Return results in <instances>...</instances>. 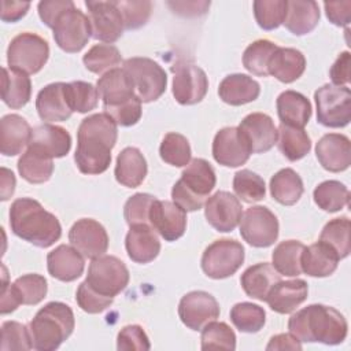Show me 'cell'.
Returning a JSON list of instances; mask_svg holds the SVG:
<instances>
[{
	"label": "cell",
	"instance_id": "cell-1",
	"mask_svg": "<svg viewBox=\"0 0 351 351\" xmlns=\"http://www.w3.org/2000/svg\"><path fill=\"white\" fill-rule=\"evenodd\" d=\"M118 125L106 112L84 118L77 130L74 160L82 174H101L111 163V151L117 144Z\"/></svg>",
	"mask_w": 351,
	"mask_h": 351
},
{
	"label": "cell",
	"instance_id": "cell-2",
	"mask_svg": "<svg viewBox=\"0 0 351 351\" xmlns=\"http://www.w3.org/2000/svg\"><path fill=\"white\" fill-rule=\"evenodd\" d=\"M288 329L299 341L336 346L346 340L348 324L336 308L317 303L292 314Z\"/></svg>",
	"mask_w": 351,
	"mask_h": 351
},
{
	"label": "cell",
	"instance_id": "cell-3",
	"mask_svg": "<svg viewBox=\"0 0 351 351\" xmlns=\"http://www.w3.org/2000/svg\"><path fill=\"white\" fill-rule=\"evenodd\" d=\"M10 226L15 236L40 248L51 247L62 236L59 219L32 197L12 202Z\"/></svg>",
	"mask_w": 351,
	"mask_h": 351
},
{
	"label": "cell",
	"instance_id": "cell-4",
	"mask_svg": "<svg viewBox=\"0 0 351 351\" xmlns=\"http://www.w3.org/2000/svg\"><path fill=\"white\" fill-rule=\"evenodd\" d=\"M103 108L118 126H133L141 118V100L137 97L132 81L123 69L104 73L96 84Z\"/></svg>",
	"mask_w": 351,
	"mask_h": 351
},
{
	"label": "cell",
	"instance_id": "cell-5",
	"mask_svg": "<svg viewBox=\"0 0 351 351\" xmlns=\"http://www.w3.org/2000/svg\"><path fill=\"white\" fill-rule=\"evenodd\" d=\"M74 313L66 303L49 302L41 307L29 324L33 348L55 351L73 333Z\"/></svg>",
	"mask_w": 351,
	"mask_h": 351
},
{
	"label": "cell",
	"instance_id": "cell-6",
	"mask_svg": "<svg viewBox=\"0 0 351 351\" xmlns=\"http://www.w3.org/2000/svg\"><path fill=\"white\" fill-rule=\"evenodd\" d=\"M217 182L213 166L202 158L192 159L173 185L171 197L185 211L200 210Z\"/></svg>",
	"mask_w": 351,
	"mask_h": 351
},
{
	"label": "cell",
	"instance_id": "cell-7",
	"mask_svg": "<svg viewBox=\"0 0 351 351\" xmlns=\"http://www.w3.org/2000/svg\"><path fill=\"white\" fill-rule=\"evenodd\" d=\"M122 69L129 75L141 103L155 101L165 93L167 75L158 62L144 56H134L126 59Z\"/></svg>",
	"mask_w": 351,
	"mask_h": 351
},
{
	"label": "cell",
	"instance_id": "cell-8",
	"mask_svg": "<svg viewBox=\"0 0 351 351\" xmlns=\"http://www.w3.org/2000/svg\"><path fill=\"white\" fill-rule=\"evenodd\" d=\"M49 58V45L38 34L25 32L15 36L7 49L8 69L25 73H38Z\"/></svg>",
	"mask_w": 351,
	"mask_h": 351
},
{
	"label": "cell",
	"instance_id": "cell-9",
	"mask_svg": "<svg viewBox=\"0 0 351 351\" xmlns=\"http://www.w3.org/2000/svg\"><path fill=\"white\" fill-rule=\"evenodd\" d=\"M317 121L326 128H344L351 121V90L346 85L325 84L314 92Z\"/></svg>",
	"mask_w": 351,
	"mask_h": 351
},
{
	"label": "cell",
	"instance_id": "cell-10",
	"mask_svg": "<svg viewBox=\"0 0 351 351\" xmlns=\"http://www.w3.org/2000/svg\"><path fill=\"white\" fill-rule=\"evenodd\" d=\"M129 270L126 265L114 255H101L89 263L86 284L101 296L114 298L129 284Z\"/></svg>",
	"mask_w": 351,
	"mask_h": 351
},
{
	"label": "cell",
	"instance_id": "cell-11",
	"mask_svg": "<svg viewBox=\"0 0 351 351\" xmlns=\"http://www.w3.org/2000/svg\"><path fill=\"white\" fill-rule=\"evenodd\" d=\"M244 247L237 240H215L202 255V269L210 278H228L240 269L244 262Z\"/></svg>",
	"mask_w": 351,
	"mask_h": 351
},
{
	"label": "cell",
	"instance_id": "cell-12",
	"mask_svg": "<svg viewBox=\"0 0 351 351\" xmlns=\"http://www.w3.org/2000/svg\"><path fill=\"white\" fill-rule=\"evenodd\" d=\"M52 32L58 47L69 53L80 52L92 37L89 18L75 5L66 8L58 15Z\"/></svg>",
	"mask_w": 351,
	"mask_h": 351
},
{
	"label": "cell",
	"instance_id": "cell-13",
	"mask_svg": "<svg viewBox=\"0 0 351 351\" xmlns=\"http://www.w3.org/2000/svg\"><path fill=\"white\" fill-rule=\"evenodd\" d=\"M240 234L252 247H270L278 237V219L267 207L252 206L240 219Z\"/></svg>",
	"mask_w": 351,
	"mask_h": 351
},
{
	"label": "cell",
	"instance_id": "cell-14",
	"mask_svg": "<svg viewBox=\"0 0 351 351\" xmlns=\"http://www.w3.org/2000/svg\"><path fill=\"white\" fill-rule=\"evenodd\" d=\"M173 96L182 106L200 103L208 90V78L203 69L193 63L178 62L171 66Z\"/></svg>",
	"mask_w": 351,
	"mask_h": 351
},
{
	"label": "cell",
	"instance_id": "cell-15",
	"mask_svg": "<svg viewBox=\"0 0 351 351\" xmlns=\"http://www.w3.org/2000/svg\"><path fill=\"white\" fill-rule=\"evenodd\" d=\"M85 5L89 12L92 37L112 44L121 38L125 30L123 18L117 1H92L86 0Z\"/></svg>",
	"mask_w": 351,
	"mask_h": 351
},
{
	"label": "cell",
	"instance_id": "cell-16",
	"mask_svg": "<svg viewBox=\"0 0 351 351\" xmlns=\"http://www.w3.org/2000/svg\"><path fill=\"white\" fill-rule=\"evenodd\" d=\"M178 317L192 330H202L208 322L219 317L217 299L206 291L185 293L178 303Z\"/></svg>",
	"mask_w": 351,
	"mask_h": 351
},
{
	"label": "cell",
	"instance_id": "cell-17",
	"mask_svg": "<svg viewBox=\"0 0 351 351\" xmlns=\"http://www.w3.org/2000/svg\"><path fill=\"white\" fill-rule=\"evenodd\" d=\"M204 217L207 222L218 232H232L243 217V207L233 193L218 191L207 197L204 203Z\"/></svg>",
	"mask_w": 351,
	"mask_h": 351
},
{
	"label": "cell",
	"instance_id": "cell-18",
	"mask_svg": "<svg viewBox=\"0 0 351 351\" xmlns=\"http://www.w3.org/2000/svg\"><path fill=\"white\" fill-rule=\"evenodd\" d=\"M69 241L84 258L89 259L104 255L108 248L107 230L92 218H82L74 222L69 230Z\"/></svg>",
	"mask_w": 351,
	"mask_h": 351
},
{
	"label": "cell",
	"instance_id": "cell-19",
	"mask_svg": "<svg viewBox=\"0 0 351 351\" xmlns=\"http://www.w3.org/2000/svg\"><path fill=\"white\" fill-rule=\"evenodd\" d=\"M251 154L248 143L239 128H223L217 132L213 140V156L222 166L239 167L250 159Z\"/></svg>",
	"mask_w": 351,
	"mask_h": 351
},
{
	"label": "cell",
	"instance_id": "cell-20",
	"mask_svg": "<svg viewBox=\"0 0 351 351\" xmlns=\"http://www.w3.org/2000/svg\"><path fill=\"white\" fill-rule=\"evenodd\" d=\"M149 225L166 241H176L186 230V211L174 202L155 199L149 210Z\"/></svg>",
	"mask_w": 351,
	"mask_h": 351
},
{
	"label": "cell",
	"instance_id": "cell-21",
	"mask_svg": "<svg viewBox=\"0 0 351 351\" xmlns=\"http://www.w3.org/2000/svg\"><path fill=\"white\" fill-rule=\"evenodd\" d=\"M252 154H263L274 147L278 138V130L273 119L263 112L248 114L239 125Z\"/></svg>",
	"mask_w": 351,
	"mask_h": 351
},
{
	"label": "cell",
	"instance_id": "cell-22",
	"mask_svg": "<svg viewBox=\"0 0 351 351\" xmlns=\"http://www.w3.org/2000/svg\"><path fill=\"white\" fill-rule=\"evenodd\" d=\"M315 155L325 170L332 173L344 171L351 163L350 138L340 133L324 134L315 145Z\"/></svg>",
	"mask_w": 351,
	"mask_h": 351
},
{
	"label": "cell",
	"instance_id": "cell-23",
	"mask_svg": "<svg viewBox=\"0 0 351 351\" xmlns=\"http://www.w3.org/2000/svg\"><path fill=\"white\" fill-rule=\"evenodd\" d=\"M27 148L44 154L51 159L63 158L71 148V136L62 126L43 123L33 128Z\"/></svg>",
	"mask_w": 351,
	"mask_h": 351
},
{
	"label": "cell",
	"instance_id": "cell-24",
	"mask_svg": "<svg viewBox=\"0 0 351 351\" xmlns=\"http://www.w3.org/2000/svg\"><path fill=\"white\" fill-rule=\"evenodd\" d=\"M38 117L45 122H63L73 114L67 96L66 82H53L44 86L36 99Z\"/></svg>",
	"mask_w": 351,
	"mask_h": 351
},
{
	"label": "cell",
	"instance_id": "cell-25",
	"mask_svg": "<svg viewBox=\"0 0 351 351\" xmlns=\"http://www.w3.org/2000/svg\"><path fill=\"white\" fill-rule=\"evenodd\" d=\"M125 247L129 258L136 263H149L160 252V241L151 225L140 223L130 226Z\"/></svg>",
	"mask_w": 351,
	"mask_h": 351
},
{
	"label": "cell",
	"instance_id": "cell-26",
	"mask_svg": "<svg viewBox=\"0 0 351 351\" xmlns=\"http://www.w3.org/2000/svg\"><path fill=\"white\" fill-rule=\"evenodd\" d=\"M48 273L63 282L77 280L85 267V259L73 245L60 244L47 255Z\"/></svg>",
	"mask_w": 351,
	"mask_h": 351
},
{
	"label": "cell",
	"instance_id": "cell-27",
	"mask_svg": "<svg viewBox=\"0 0 351 351\" xmlns=\"http://www.w3.org/2000/svg\"><path fill=\"white\" fill-rule=\"evenodd\" d=\"M307 293L308 287L304 280H280L270 289L265 302L273 311L278 314H289L307 299Z\"/></svg>",
	"mask_w": 351,
	"mask_h": 351
},
{
	"label": "cell",
	"instance_id": "cell-28",
	"mask_svg": "<svg viewBox=\"0 0 351 351\" xmlns=\"http://www.w3.org/2000/svg\"><path fill=\"white\" fill-rule=\"evenodd\" d=\"M29 122L18 114H7L0 121V152L15 156L29 144L32 137Z\"/></svg>",
	"mask_w": 351,
	"mask_h": 351
},
{
	"label": "cell",
	"instance_id": "cell-29",
	"mask_svg": "<svg viewBox=\"0 0 351 351\" xmlns=\"http://www.w3.org/2000/svg\"><path fill=\"white\" fill-rule=\"evenodd\" d=\"M306 70V58L296 48L277 47L267 66L269 75L284 84H291L302 77Z\"/></svg>",
	"mask_w": 351,
	"mask_h": 351
},
{
	"label": "cell",
	"instance_id": "cell-30",
	"mask_svg": "<svg viewBox=\"0 0 351 351\" xmlns=\"http://www.w3.org/2000/svg\"><path fill=\"white\" fill-rule=\"evenodd\" d=\"M281 280V274L271 263L261 262L250 266L240 277V284L244 292L256 300L265 302L270 289Z\"/></svg>",
	"mask_w": 351,
	"mask_h": 351
},
{
	"label": "cell",
	"instance_id": "cell-31",
	"mask_svg": "<svg viewBox=\"0 0 351 351\" xmlns=\"http://www.w3.org/2000/svg\"><path fill=\"white\" fill-rule=\"evenodd\" d=\"M261 93L259 84L247 74H229L218 88L221 100L230 106H243L258 99Z\"/></svg>",
	"mask_w": 351,
	"mask_h": 351
},
{
	"label": "cell",
	"instance_id": "cell-32",
	"mask_svg": "<svg viewBox=\"0 0 351 351\" xmlns=\"http://www.w3.org/2000/svg\"><path fill=\"white\" fill-rule=\"evenodd\" d=\"M340 258L325 243L317 241L304 247L300 256L302 271L310 277H328L337 269Z\"/></svg>",
	"mask_w": 351,
	"mask_h": 351
},
{
	"label": "cell",
	"instance_id": "cell-33",
	"mask_svg": "<svg viewBox=\"0 0 351 351\" xmlns=\"http://www.w3.org/2000/svg\"><path fill=\"white\" fill-rule=\"evenodd\" d=\"M148 167L141 151L136 147L123 148L115 163V178L126 188H137L145 180Z\"/></svg>",
	"mask_w": 351,
	"mask_h": 351
},
{
	"label": "cell",
	"instance_id": "cell-34",
	"mask_svg": "<svg viewBox=\"0 0 351 351\" xmlns=\"http://www.w3.org/2000/svg\"><path fill=\"white\" fill-rule=\"evenodd\" d=\"M319 21L318 4L313 0H287L284 26L295 36H304L315 29Z\"/></svg>",
	"mask_w": 351,
	"mask_h": 351
},
{
	"label": "cell",
	"instance_id": "cell-35",
	"mask_svg": "<svg viewBox=\"0 0 351 351\" xmlns=\"http://www.w3.org/2000/svg\"><path fill=\"white\" fill-rule=\"evenodd\" d=\"M277 114L284 125L304 128L311 117V103L308 99L296 90H285L278 95Z\"/></svg>",
	"mask_w": 351,
	"mask_h": 351
},
{
	"label": "cell",
	"instance_id": "cell-36",
	"mask_svg": "<svg viewBox=\"0 0 351 351\" xmlns=\"http://www.w3.org/2000/svg\"><path fill=\"white\" fill-rule=\"evenodd\" d=\"M32 81L27 74L3 67L1 99L10 108H22L30 100Z\"/></svg>",
	"mask_w": 351,
	"mask_h": 351
},
{
	"label": "cell",
	"instance_id": "cell-37",
	"mask_svg": "<svg viewBox=\"0 0 351 351\" xmlns=\"http://www.w3.org/2000/svg\"><path fill=\"white\" fill-rule=\"evenodd\" d=\"M270 193L282 206H293L303 195L304 186L293 169H281L270 178Z\"/></svg>",
	"mask_w": 351,
	"mask_h": 351
},
{
	"label": "cell",
	"instance_id": "cell-38",
	"mask_svg": "<svg viewBox=\"0 0 351 351\" xmlns=\"http://www.w3.org/2000/svg\"><path fill=\"white\" fill-rule=\"evenodd\" d=\"M278 130L277 144L281 154L291 162L304 158L311 149V140L302 128H295L281 123Z\"/></svg>",
	"mask_w": 351,
	"mask_h": 351
},
{
	"label": "cell",
	"instance_id": "cell-39",
	"mask_svg": "<svg viewBox=\"0 0 351 351\" xmlns=\"http://www.w3.org/2000/svg\"><path fill=\"white\" fill-rule=\"evenodd\" d=\"M18 171L27 182L43 184L51 178L53 173V162L44 154L27 148L18 160Z\"/></svg>",
	"mask_w": 351,
	"mask_h": 351
},
{
	"label": "cell",
	"instance_id": "cell-40",
	"mask_svg": "<svg viewBox=\"0 0 351 351\" xmlns=\"http://www.w3.org/2000/svg\"><path fill=\"white\" fill-rule=\"evenodd\" d=\"M304 247L306 245L298 240L281 241L271 254L273 267L281 276L298 277L302 273L300 256Z\"/></svg>",
	"mask_w": 351,
	"mask_h": 351
},
{
	"label": "cell",
	"instance_id": "cell-41",
	"mask_svg": "<svg viewBox=\"0 0 351 351\" xmlns=\"http://www.w3.org/2000/svg\"><path fill=\"white\" fill-rule=\"evenodd\" d=\"M315 204L328 213H336L344 208L350 200L348 188L336 180H328L318 184L313 192Z\"/></svg>",
	"mask_w": 351,
	"mask_h": 351
},
{
	"label": "cell",
	"instance_id": "cell-42",
	"mask_svg": "<svg viewBox=\"0 0 351 351\" xmlns=\"http://www.w3.org/2000/svg\"><path fill=\"white\" fill-rule=\"evenodd\" d=\"M319 241L329 245L340 259L350 255L351 241H350V219L347 217H340L330 219L321 230Z\"/></svg>",
	"mask_w": 351,
	"mask_h": 351
},
{
	"label": "cell",
	"instance_id": "cell-43",
	"mask_svg": "<svg viewBox=\"0 0 351 351\" xmlns=\"http://www.w3.org/2000/svg\"><path fill=\"white\" fill-rule=\"evenodd\" d=\"M12 293L15 295L19 304L34 306L38 304L48 291L47 280L41 274H25L18 277L12 284H10Z\"/></svg>",
	"mask_w": 351,
	"mask_h": 351
},
{
	"label": "cell",
	"instance_id": "cell-44",
	"mask_svg": "<svg viewBox=\"0 0 351 351\" xmlns=\"http://www.w3.org/2000/svg\"><path fill=\"white\" fill-rule=\"evenodd\" d=\"M85 67L95 74H104L117 69L122 62L119 49L112 44H96L82 58Z\"/></svg>",
	"mask_w": 351,
	"mask_h": 351
},
{
	"label": "cell",
	"instance_id": "cell-45",
	"mask_svg": "<svg viewBox=\"0 0 351 351\" xmlns=\"http://www.w3.org/2000/svg\"><path fill=\"white\" fill-rule=\"evenodd\" d=\"M277 45L270 40H256L251 43L243 53L244 67L258 77H267V66Z\"/></svg>",
	"mask_w": 351,
	"mask_h": 351
},
{
	"label": "cell",
	"instance_id": "cell-46",
	"mask_svg": "<svg viewBox=\"0 0 351 351\" xmlns=\"http://www.w3.org/2000/svg\"><path fill=\"white\" fill-rule=\"evenodd\" d=\"M230 321L233 325L244 333H256L259 332L266 321L265 310L250 302L236 303L230 310Z\"/></svg>",
	"mask_w": 351,
	"mask_h": 351
},
{
	"label": "cell",
	"instance_id": "cell-47",
	"mask_svg": "<svg viewBox=\"0 0 351 351\" xmlns=\"http://www.w3.org/2000/svg\"><path fill=\"white\" fill-rule=\"evenodd\" d=\"M159 155L167 165L184 167L191 162V145L185 136L170 132L167 133L159 147Z\"/></svg>",
	"mask_w": 351,
	"mask_h": 351
},
{
	"label": "cell",
	"instance_id": "cell-48",
	"mask_svg": "<svg viewBox=\"0 0 351 351\" xmlns=\"http://www.w3.org/2000/svg\"><path fill=\"white\" fill-rule=\"evenodd\" d=\"M233 191L245 203H255L265 197L266 185L263 178L252 170H239L233 177Z\"/></svg>",
	"mask_w": 351,
	"mask_h": 351
},
{
	"label": "cell",
	"instance_id": "cell-49",
	"mask_svg": "<svg viewBox=\"0 0 351 351\" xmlns=\"http://www.w3.org/2000/svg\"><path fill=\"white\" fill-rule=\"evenodd\" d=\"M66 96L71 111L81 114L89 112L96 108L99 101V92L90 82L73 81L66 84Z\"/></svg>",
	"mask_w": 351,
	"mask_h": 351
},
{
	"label": "cell",
	"instance_id": "cell-50",
	"mask_svg": "<svg viewBox=\"0 0 351 351\" xmlns=\"http://www.w3.org/2000/svg\"><path fill=\"white\" fill-rule=\"evenodd\" d=\"M202 350H234L236 348V335L233 329L218 321L208 322L202 329Z\"/></svg>",
	"mask_w": 351,
	"mask_h": 351
},
{
	"label": "cell",
	"instance_id": "cell-51",
	"mask_svg": "<svg viewBox=\"0 0 351 351\" xmlns=\"http://www.w3.org/2000/svg\"><path fill=\"white\" fill-rule=\"evenodd\" d=\"M252 7L256 23L263 30H274L284 22L287 0H256Z\"/></svg>",
	"mask_w": 351,
	"mask_h": 351
},
{
	"label": "cell",
	"instance_id": "cell-52",
	"mask_svg": "<svg viewBox=\"0 0 351 351\" xmlns=\"http://www.w3.org/2000/svg\"><path fill=\"white\" fill-rule=\"evenodd\" d=\"M3 351H25L32 350V336L27 326L16 321H5L1 325V343Z\"/></svg>",
	"mask_w": 351,
	"mask_h": 351
},
{
	"label": "cell",
	"instance_id": "cell-53",
	"mask_svg": "<svg viewBox=\"0 0 351 351\" xmlns=\"http://www.w3.org/2000/svg\"><path fill=\"white\" fill-rule=\"evenodd\" d=\"M155 196L149 193H136L130 196L123 207V217L129 226L147 223L149 225V210L155 202Z\"/></svg>",
	"mask_w": 351,
	"mask_h": 351
},
{
	"label": "cell",
	"instance_id": "cell-54",
	"mask_svg": "<svg viewBox=\"0 0 351 351\" xmlns=\"http://www.w3.org/2000/svg\"><path fill=\"white\" fill-rule=\"evenodd\" d=\"M117 4L121 10L125 29L128 30H133L144 26L151 15V8H152L151 1L129 0V1H117Z\"/></svg>",
	"mask_w": 351,
	"mask_h": 351
},
{
	"label": "cell",
	"instance_id": "cell-55",
	"mask_svg": "<svg viewBox=\"0 0 351 351\" xmlns=\"http://www.w3.org/2000/svg\"><path fill=\"white\" fill-rule=\"evenodd\" d=\"M77 304L81 310H84L88 314H97L104 311L107 307H110L114 302V298L101 296L96 291H93L86 281H82L77 289L75 293Z\"/></svg>",
	"mask_w": 351,
	"mask_h": 351
},
{
	"label": "cell",
	"instance_id": "cell-56",
	"mask_svg": "<svg viewBox=\"0 0 351 351\" xmlns=\"http://www.w3.org/2000/svg\"><path fill=\"white\" fill-rule=\"evenodd\" d=\"M117 348L119 351H147L151 348V344L140 325H126L118 333Z\"/></svg>",
	"mask_w": 351,
	"mask_h": 351
},
{
	"label": "cell",
	"instance_id": "cell-57",
	"mask_svg": "<svg viewBox=\"0 0 351 351\" xmlns=\"http://www.w3.org/2000/svg\"><path fill=\"white\" fill-rule=\"evenodd\" d=\"M71 5H74L71 0H45V1H40L37 8H38V15L43 23L52 29L58 15Z\"/></svg>",
	"mask_w": 351,
	"mask_h": 351
},
{
	"label": "cell",
	"instance_id": "cell-58",
	"mask_svg": "<svg viewBox=\"0 0 351 351\" xmlns=\"http://www.w3.org/2000/svg\"><path fill=\"white\" fill-rule=\"evenodd\" d=\"M325 12L328 19L336 26H348L351 21V1H325Z\"/></svg>",
	"mask_w": 351,
	"mask_h": 351
},
{
	"label": "cell",
	"instance_id": "cell-59",
	"mask_svg": "<svg viewBox=\"0 0 351 351\" xmlns=\"http://www.w3.org/2000/svg\"><path fill=\"white\" fill-rule=\"evenodd\" d=\"M333 85H346L350 82V52H341L329 71Z\"/></svg>",
	"mask_w": 351,
	"mask_h": 351
},
{
	"label": "cell",
	"instance_id": "cell-60",
	"mask_svg": "<svg viewBox=\"0 0 351 351\" xmlns=\"http://www.w3.org/2000/svg\"><path fill=\"white\" fill-rule=\"evenodd\" d=\"M30 8L27 1H1V21L3 22H16L26 15Z\"/></svg>",
	"mask_w": 351,
	"mask_h": 351
},
{
	"label": "cell",
	"instance_id": "cell-61",
	"mask_svg": "<svg viewBox=\"0 0 351 351\" xmlns=\"http://www.w3.org/2000/svg\"><path fill=\"white\" fill-rule=\"evenodd\" d=\"M266 350H302V344L293 335L280 333L270 339Z\"/></svg>",
	"mask_w": 351,
	"mask_h": 351
},
{
	"label": "cell",
	"instance_id": "cell-62",
	"mask_svg": "<svg viewBox=\"0 0 351 351\" xmlns=\"http://www.w3.org/2000/svg\"><path fill=\"white\" fill-rule=\"evenodd\" d=\"M15 191V176L11 170L1 167V188H0V193H1V200L5 202L8 200Z\"/></svg>",
	"mask_w": 351,
	"mask_h": 351
}]
</instances>
